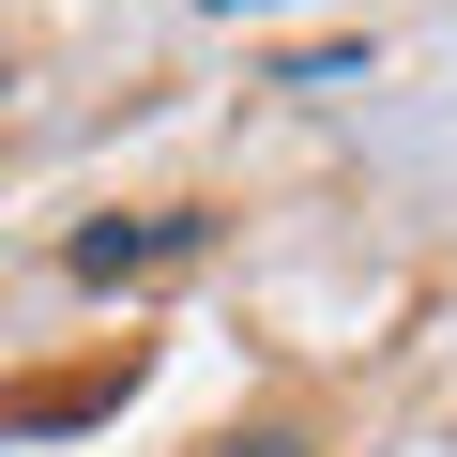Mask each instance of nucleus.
<instances>
[{
	"mask_svg": "<svg viewBox=\"0 0 457 457\" xmlns=\"http://www.w3.org/2000/svg\"><path fill=\"white\" fill-rule=\"evenodd\" d=\"M213 245V213H153V228H77V290H122V275H183Z\"/></svg>",
	"mask_w": 457,
	"mask_h": 457,
	"instance_id": "nucleus-1",
	"label": "nucleus"
},
{
	"mask_svg": "<svg viewBox=\"0 0 457 457\" xmlns=\"http://www.w3.org/2000/svg\"><path fill=\"white\" fill-rule=\"evenodd\" d=\"M213 457H305V442H275V427H260V442H213Z\"/></svg>",
	"mask_w": 457,
	"mask_h": 457,
	"instance_id": "nucleus-2",
	"label": "nucleus"
}]
</instances>
